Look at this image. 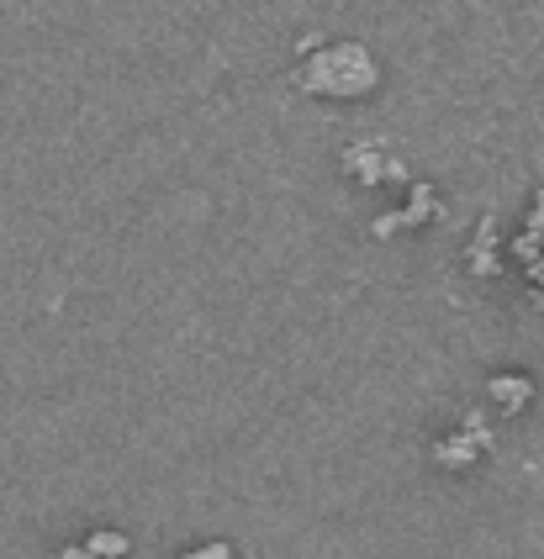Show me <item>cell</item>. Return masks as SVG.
Here are the masks:
<instances>
[{
  "instance_id": "ba28073f",
  "label": "cell",
  "mask_w": 544,
  "mask_h": 559,
  "mask_svg": "<svg viewBox=\"0 0 544 559\" xmlns=\"http://www.w3.org/2000/svg\"><path fill=\"white\" fill-rule=\"evenodd\" d=\"M54 559H96V555H91L85 544H69V549H59V555H54Z\"/></svg>"
},
{
  "instance_id": "277c9868",
  "label": "cell",
  "mask_w": 544,
  "mask_h": 559,
  "mask_svg": "<svg viewBox=\"0 0 544 559\" xmlns=\"http://www.w3.org/2000/svg\"><path fill=\"white\" fill-rule=\"evenodd\" d=\"M486 396L497 406V417H518V412H529V402H534V380L523 370H497L486 380Z\"/></svg>"
},
{
  "instance_id": "5b68a950",
  "label": "cell",
  "mask_w": 544,
  "mask_h": 559,
  "mask_svg": "<svg viewBox=\"0 0 544 559\" xmlns=\"http://www.w3.org/2000/svg\"><path fill=\"white\" fill-rule=\"evenodd\" d=\"M497 222L492 217H481V227H476V243H471V259H465V270L476 280H486V275H497Z\"/></svg>"
},
{
  "instance_id": "7a4b0ae2",
  "label": "cell",
  "mask_w": 544,
  "mask_h": 559,
  "mask_svg": "<svg viewBox=\"0 0 544 559\" xmlns=\"http://www.w3.org/2000/svg\"><path fill=\"white\" fill-rule=\"evenodd\" d=\"M344 175H350V180H359V186H381V180H397V186H413L407 164H397V158L376 154V148H365V143H354V148H344Z\"/></svg>"
},
{
  "instance_id": "3957f363",
  "label": "cell",
  "mask_w": 544,
  "mask_h": 559,
  "mask_svg": "<svg viewBox=\"0 0 544 559\" xmlns=\"http://www.w3.org/2000/svg\"><path fill=\"white\" fill-rule=\"evenodd\" d=\"M492 443H497V433H465V428H454V433H445L434 443V465L439 469H471L492 454Z\"/></svg>"
},
{
  "instance_id": "52a82bcc",
  "label": "cell",
  "mask_w": 544,
  "mask_h": 559,
  "mask_svg": "<svg viewBox=\"0 0 544 559\" xmlns=\"http://www.w3.org/2000/svg\"><path fill=\"white\" fill-rule=\"evenodd\" d=\"M180 559H238V549H233L227 538H212V544H201V549H186Z\"/></svg>"
},
{
  "instance_id": "8992f818",
  "label": "cell",
  "mask_w": 544,
  "mask_h": 559,
  "mask_svg": "<svg viewBox=\"0 0 544 559\" xmlns=\"http://www.w3.org/2000/svg\"><path fill=\"white\" fill-rule=\"evenodd\" d=\"M80 544H85L96 559H128V549H132L128 533H117V528H96L91 538H80Z\"/></svg>"
},
{
  "instance_id": "6da1fadb",
  "label": "cell",
  "mask_w": 544,
  "mask_h": 559,
  "mask_svg": "<svg viewBox=\"0 0 544 559\" xmlns=\"http://www.w3.org/2000/svg\"><path fill=\"white\" fill-rule=\"evenodd\" d=\"M291 85L312 100H365L381 85V63L365 43H322L307 37L291 63Z\"/></svg>"
}]
</instances>
